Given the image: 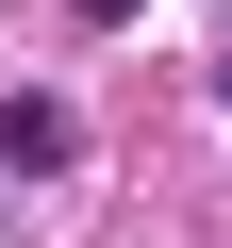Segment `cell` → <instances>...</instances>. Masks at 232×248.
Instances as JSON below:
<instances>
[{
	"mask_svg": "<svg viewBox=\"0 0 232 248\" xmlns=\"http://www.w3.org/2000/svg\"><path fill=\"white\" fill-rule=\"evenodd\" d=\"M215 99H232V66H215Z\"/></svg>",
	"mask_w": 232,
	"mask_h": 248,
	"instance_id": "3",
	"label": "cell"
},
{
	"mask_svg": "<svg viewBox=\"0 0 232 248\" xmlns=\"http://www.w3.org/2000/svg\"><path fill=\"white\" fill-rule=\"evenodd\" d=\"M83 133H66V99H0V166H66Z\"/></svg>",
	"mask_w": 232,
	"mask_h": 248,
	"instance_id": "1",
	"label": "cell"
},
{
	"mask_svg": "<svg viewBox=\"0 0 232 248\" xmlns=\"http://www.w3.org/2000/svg\"><path fill=\"white\" fill-rule=\"evenodd\" d=\"M66 17H83V33H116V17H149V0H66Z\"/></svg>",
	"mask_w": 232,
	"mask_h": 248,
	"instance_id": "2",
	"label": "cell"
}]
</instances>
